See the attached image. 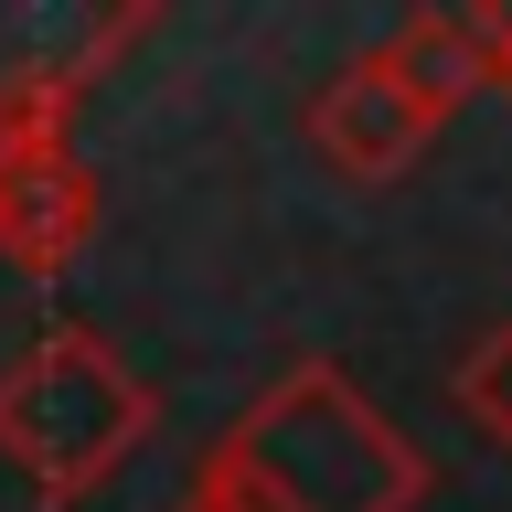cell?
I'll return each instance as SVG.
<instances>
[{
  "instance_id": "3957f363",
  "label": "cell",
  "mask_w": 512,
  "mask_h": 512,
  "mask_svg": "<svg viewBox=\"0 0 512 512\" xmlns=\"http://www.w3.org/2000/svg\"><path fill=\"white\" fill-rule=\"evenodd\" d=\"M86 214H96V192L54 150H0V246L22 267H64V246L86 235Z\"/></svg>"
},
{
  "instance_id": "7a4b0ae2",
  "label": "cell",
  "mask_w": 512,
  "mask_h": 512,
  "mask_svg": "<svg viewBox=\"0 0 512 512\" xmlns=\"http://www.w3.org/2000/svg\"><path fill=\"white\" fill-rule=\"evenodd\" d=\"M427 128H438V118H427V107H416L384 64H352L342 86L310 107V139L342 160V171H363V182H395V171L427 150Z\"/></svg>"
},
{
  "instance_id": "6da1fadb",
  "label": "cell",
  "mask_w": 512,
  "mask_h": 512,
  "mask_svg": "<svg viewBox=\"0 0 512 512\" xmlns=\"http://www.w3.org/2000/svg\"><path fill=\"white\" fill-rule=\"evenodd\" d=\"M139 427H150V395H139L86 331H54L22 374L0 384V448H11L43 491H86Z\"/></svg>"
},
{
  "instance_id": "277c9868",
  "label": "cell",
  "mask_w": 512,
  "mask_h": 512,
  "mask_svg": "<svg viewBox=\"0 0 512 512\" xmlns=\"http://www.w3.org/2000/svg\"><path fill=\"white\" fill-rule=\"evenodd\" d=\"M459 406H470L491 438H512V331H480V352L459 363Z\"/></svg>"
}]
</instances>
